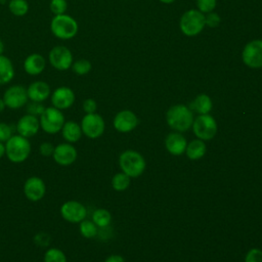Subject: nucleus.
I'll use <instances>...</instances> for the list:
<instances>
[{
  "label": "nucleus",
  "mask_w": 262,
  "mask_h": 262,
  "mask_svg": "<svg viewBox=\"0 0 262 262\" xmlns=\"http://www.w3.org/2000/svg\"><path fill=\"white\" fill-rule=\"evenodd\" d=\"M220 20H221L220 16L217 13H214V12H209V14L207 16H205L206 25L211 27V28H215V27L219 26Z\"/></svg>",
  "instance_id": "nucleus-38"
},
{
  "label": "nucleus",
  "mask_w": 262,
  "mask_h": 262,
  "mask_svg": "<svg viewBox=\"0 0 262 262\" xmlns=\"http://www.w3.org/2000/svg\"><path fill=\"white\" fill-rule=\"evenodd\" d=\"M46 192L44 181L38 176L29 177L24 184V193L31 202H38L43 199Z\"/></svg>",
  "instance_id": "nucleus-14"
},
{
  "label": "nucleus",
  "mask_w": 262,
  "mask_h": 262,
  "mask_svg": "<svg viewBox=\"0 0 262 262\" xmlns=\"http://www.w3.org/2000/svg\"><path fill=\"white\" fill-rule=\"evenodd\" d=\"M205 23V15L195 9L186 11L180 19V30L186 36H195L202 32Z\"/></svg>",
  "instance_id": "nucleus-6"
},
{
  "label": "nucleus",
  "mask_w": 262,
  "mask_h": 262,
  "mask_svg": "<svg viewBox=\"0 0 262 262\" xmlns=\"http://www.w3.org/2000/svg\"><path fill=\"white\" fill-rule=\"evenodd\" d=\"M12 136L11 127L3 122H0V141L6 142Z\"/></svg>",
  "instance_id": "nucleus-35"
},
{
  "label": "nucleus",
  "mask_w": 262,
  "mask_h": 262,
  "mask_svg": "<svg viewBox=\"0 0 262 262\" xmlns=\"http://www.w3.org/2000/svg\"><path fill=\"white\" fill-rule=\"evenodd\" d=\"M97 108L96 101L92 98H87L83 102V110L86 114H93Z\"/></svg>",
  "instance_id": "nucleus-39"
},
{
  "label": "nucleus",
  "mask_w": 262,
  "mask_h": 262,
  "mask_svg": "<svg viewBox=\"0 0 262 262\" xmlns=\"http://www.w3.org/2000/svg\"><path fill=\"white\" fill-rule=\"evenodd\" d=\"M245 262H262V251L257 248L251 249L246 255Z\"/></svg>",
  "instance_id": "nucleus-34"
},
{
  "label": "nucleus",
  "mask_w": 262,
  "mask_h": 262,
  "mask_svg": "<svg viewBox=\"0 0 262 262\" xmlns=\"http://www.w3.org/2000/svg\"><path fill=\"white\" fill-rule=\"evenodd\" d=\"M212 100L207 94H200L190 103L189 108L201 115H206L212 110Z\"/></svg>",
  "instance_id": "nucleus-23"
},
{
  "label": "nucleus",
  "mask_w": 262,
  "mask_h": 262,
  "mask_svg": "<svg viewBox=\"0 0 262 262\" xmlns=\"http://www.w3.org/2000/svg\"><path fill=\"white\" fill-rule=\"evenodd\" d=\"M201 12H211L216 7V0H196Z\"/></svg>",
  "instance_id": "nucleus-33"
},
{
  "label": "nucleus",
  "mask_w": 262,
  "mask_h": 262,
  "mask_svg": "<svg viewBox=\"0 0 262 262\" xmlns=\"http://www.w3.org/2000/svg\"><path fill=\"white\" fill-rule=\"evenodd\" d=\"M71 68L74 71V73L78 76H84L91 71L92 66L91 62L87 59H78L73 62Z\"/></svg>",
  "instance_id": "nucleus-30"
},
{
  "label": "nucleus",
  "mask_w": 262,
  "mask_h": 262,
  "mask_svg": "<svg viewBox=\"0 0 262 262\" xmlns=\"http://www.w3.org/2000/svg\"><path fill=\"white\" fill-rule=\"evenodd\" d=\"M3 52H4V43H3L2 40L0 39V55L3 54Z\"/></svg>",
  "instance_id": "nucleus-43"
},
{
  "label": "nucleus",
  "mask_w": 262,
  "mask_h": 262,
  "mask_svg": "<svg viewBox=\"0 0 262 262\" xmlns=\"http://www.w3.org/2000/svg\"><path fill=\"white\" fill-rule=\"evenodd\" d=\"M40 129V122L38 117L27 114L20 117L16 123V132L18 135L30 138L35 136Z\"/></svg>",
  "instance_id": "nucleus-16"
},
{
  "label": "nucleus",
  "mask_w": 262,
  "mask_h": 262,
  "mask_svg": "<svg viewBox=\"0 0 262 262\" xmlns=\"http://www.w3.org/2000/svg\"><path fill=\"white\" fill-rule=\"evenodd\" d=\"M14 77V68L11 60L1 54L0 55V85L8 84Z\"/></svg>",
  "instance_id": "nucleus-22"
},
{
  "label": "nucleus",
  "mask_w": 262,
  "mask_h": 262,
  "mask_svg": "<svg viewBox=\"0 0 262 262\" xmlns=\"http://www.w3.org/2000/svg\"><path fill=\"white\" fill-rule=\"evenodd\" d=\"M49 8L54 15L63 14L68 8V2L67 0H50Z\"/></svg>",
  "instance_id": "nucleus-31"
},
{
  "label": "nucleus",
  "mask_w": 262,
  "mask_h": 262,
  "mask_svg": "<svg viewBox=\"0 0 262 262\" xmlns=\"http://www.w3.org/2000/svg\"><path fill=\"white\" fill-rule=\"evenodd\" d=\"M46 67V60L39 53H31L24 60V70L30 76L41 74Z\"/></svg>",
  "instance_id": "nucleus-19"
},
{
  "label": "nucleus",
  "mask_w": 262,
  "mask_h": 262,
  "mask_svg": "<svg viewBox=\"0 0 262 262\" xmlns=\"http://www.w3.org/2000/svg\"><path fill=\"white\" fill-rule=\"evenodd\" d=\"M61 217L71 223H80L85 219L87 210L83 204L78 201H67L60 207Z\"/></svg>",
  "instance_id": "nucleus-12"
},
{
  "label": "nucleus",
  "mask_w": 262,
  "mask_h": 262,
  "mask_svg": "<svg viewBox=\"0 0 262 262\" xmlns=\"http://www.w3.org/2000/svg\"><path fill=\"white\" fill-rule=\"evenodd\" d=\"M75 102V93L68 86H60L51 93L52 106L63 111L70 108Z\"/></svg>",
  "instance_id": "nucleus-13"
},
{
  "label": "nucleus",
  "mask_w": 262,
  "mask_h": 262,
  "mask_svg": "<svg viewBox=\"0 0 262 262\" xmlns=\"http://www.w3.org/2000/svg\"><path fill=\"white\" fill-rule=\"evenodd\" d=\"M161 2H163V3H167V4H169V3H172V2H174L175 0H160Z\"/></svg>",
  "instance_id": "nucleus-44"
},
{
  "label": "nucleus",
  "mask_w": 262,
  "mask_h": 262,
  "mask_svg": "<svg viewBox=\"0 0 262 262\" xmlns=\"http://www.w3.org/2000/svg\"><path fill=\"white\" fill-rule=\"evenodd\" d=\"M119 164L121 169L129 177L140 176L145 169V161L143 157L135 150H125L120 155Z\"/></svg>",
  "instance_id": "nucleus-4"
},
{
  "label": "nucleus",
  "mask_w": 262,
  "mask_h": 262,
  "mask_svg": "<svg viewBox=\"0 0 262 262\" xmlns=\"http://www.w3.org/2000/svg\"><path fill=\"white\" fill-rule=\"evenodd\" d=\"M8 9L15 16H24L29 11V3L27 0H9Z\"/></svg>",
  "instance_id": "nucleus-26"
},
{
  "label": "nucleus",
  "mask_w": 262,
  "mask_h": 262,
  "mask_svg": "<svg viewBox=\"0 0 262 262\" xmlns=\"http://www.w3.org/2000/svg\"><path fill=\"white\" fill-rule=\"evenodd\" d=\"M35 244L39 247H47L50 243V236L45 232H39L34 237Z\"/></svg>",
  "instance_id": "nucleus-36"
},
{
  "label": "nucleus",
  "mask_w": 262,
  "mask_h": 262,
  "mask_svg": "<svg viewBox=\"0 0 262 262\" xmlns=\"http://www.w3.org/2000/svg\"><path fill=\"white\" fill-rule=\"evenodd\" d=\"M112 220L111 213L105 209H96L92 214V221L97 227H106Z\"/></svg>",
  "instance_id": "nucleus-25"
},
{
  "label": "nucleus",
  "mask_w": 262,
  "mask_h": 262,
  "mask_svg": "<svg viewBox=\"0 0 262 262\" xmlns=\"http://www.w3.org/2000/svg\"><path fill=\"white\" fill-rule=\"evenodd\" d=\"M54 147L53 144L51 142H48V141H45V142H42L39 146V151L40 154L43 156V157H50L52 156L53 151H54Z\"/></svg>",
  "instance_id": "nucleus-37"
},
{
  "label": "nucleus",
  "mask_w": 262,
  "mask_h": 262,
  "mask_svg": "<svg viewBox=\"0 0 262 262\" xmlns=\"http://www.w3.org/2000/svg\"><path fill=\"white\" fill-rule=\"evenodd\" d=\"M48 57L52 68L57 71H67L72 67L74 62L71 50L63 45L54 46L49 51Z\"/></svg>",
  "instance_id": "nucleus-8"
},
{
  "label": "nucleus",
  "mask_w": 262,
  "mask_h": 262,
  "mask_svg": "<svg viewBox=\"0 0 262 262\" xmlns=\"http://www.w3.org/2000/svg\"><path fill=\"white\" fill-rule=\"evenodd\" d=\"M28 97L31 101L43 102L51 94L50 86L44 81H35L27 88Z\"/></svg>",
  "instance_id": "nucleus-18"
},
{
  "label": "nucleus",
  "mask_w": 262,
  "mask_h": 262,
  "mask_svg": "<svg viewBox=\"0 0 262 262\" xmlns=\"http://www.w3.org/2000/svg\"><path fill=\"white\" fill-rule=\"evenodd\" d=\"M45 107L42 104V102H36V101H32L27 105V112L30 115H33L35 117H40L43 112H44Z\"/></svg>",
  "instance_id": "nucleus-32"
},
{
  "label": "nucleus",
  "mask_w": 262,
  "mask_h": 262,
  "mask_svg": "<svg viewBox=\"0 0 262 262\" xmlns=\"http://www.w3.org/2000/svg\"><path fill=\"white\" fill-rule=\"evenodd\" d=\"M192 129L199 139L209 140L217 133V123L212 116L208 114L201 115L193 121Z\"/></svg>",
  "instance_id": "nucleus-7"
},
{
  "label": "nucleus",
  "mask_w": 262,
  "mask_h": 262,
  "mask_svg": "<svg viewBox=\"0 0 262 262\" xmlns=\"http://www.w3.org/2000/svg\"><path fill=\"white\" fill-rule=\"evenodd\" d=\"M28 99L27 89L21 85H12L8 87L3 94V100L6 107L11 110L23 107L28 102Z\"/></svg>",
  "instance_id": "nucleus-10"
},
{
  "label": "nucleus",
  "mask_w": 262,
  "mask_h": 262,
  "mask_svg": "<svg viewBox=\"0 0 262 262\" xmlns=\"http://www.w3.org/2000/svg\"><path fill=\"white\" fill-rule=\"evenodd\" d=\"M206 149L207 147L204 141L201 139H195L189 142L188 145H186L185 152L190 160H199L204 157V155L206 154Z\"/></svg>",
  "instance_id": "nucleus-24"
},
{
  "label": "nucleus",
  "mask_w": 262,
  "mask_h": 262,
  "mask_svg": "<svg viewBox=\"0 0 262 262\" xmlns=\"http://www.w3.org/2000/svg\"><path fill=\"white\" fill-rule=\"evenodd\" d=\"M78 29L77 20L67 13L54 15L50 23V30L52 34L61 40L74 38L78 33Z\"/></svg>",
  "instance_id": "nucleus-3"
},
{
  "label": "nucleus",
  "mask_w": 262,
  "mask_h": 262,
  "mask_svg": "<svg viewBox=\"0 0 262 262\" xmlns=\"http://www.w3.org/2000/svg\"><path fill=\"white\" fill-rule=\"evenodd\" d=\"M138 124L136 115L131 111H121L114 118V127L119 132H129Z\"/></svg>",
  "instance_id": "nucleus-17"
},
{
  "label": "nucleus",
  "mask_w": 262,
  "mask_h": 262,
  "mask_svg": "<svg viewBox=\"0 0 262 262\" xmlns=\"http://www.w3.org/2000/svg\"><path fill=\"white\" fill-rule=\"evenodd\" d=\"M77 156L78 154L76 147L69 142L57 144L52 154L54 162L60 166L72 165L76 161Z\"/></svg>",
  "instance_id": "nucleus-15"
},
{
  "label": "nucleus",
  "mask_w": 262,
  "mask_h": 262,
  "mask_svg": "<svg viewBox=\"0 0 262 262\" xmlns=\"http://www.w3.org/2000/svg\"><path fill=\"white\" fill-rule=\"evenodd\" d=\"M60 131H61L62 138L69 143L77 142L81 138L83 133L81 129V125H79L74 121L64 122Z\"/></svg>",
  "instance_id": "nucleus-21"
},
{
  "label": "nucleus",
  "mask_w": 262,
  "mask_h": 262,
  "mask_svg": "<svg viewBox=\"0 0 262 262\" xmlns=\"http://www.w3.org/2000/svg\"><path fill=\"white\" fill-rule=\"evenodd\" d=\"M165 145L170 154L174 156H180L185 151L187 144L183 135L179 133H171L166 137Z\"/></svg>",
  "instance_id": "nucleus-20"
},
{
  "label": "nucleus",
  "mask_w": 262,
  "mask_h": 262,
  "mask_svg": "<svg viewBox=\"0 0 262 262\" xmlns=\"http://www.w3.org/2000/svg\"><path fill=\"white\" fill-rule=\"evenodd\" d=\"M130 184V177L123 173H117L113 178H112V186L115 190L118 191H123L125 190Z\"/></svg>",
  "instance_id": "nucleus-28"
},
{
  "label": "nucleus",
  "mask_w": 262,
  "mask_h": 262,
  "mask_svg": "<svg viewBox=\"0 0 262 262\" xmlns=\"http://www.w3.org/2000/svg\"><path fill=\"white\" fill-rule=\"evenodd\" d=\"M5 155V144L0 141V159Z\"/></svg>",
  "instance_id": "nucleus-41"
},
{
  "label": "nucleus",
  "mask_w": 262,
  "mask_h": 262,
  "mask_svg": "<svg viewBox=\"0 0 262 262\" xmlns=\"http://www.w3.org/2000/svg\"><path fill=\"white\" fill-rule=\"evenodd\" d=\"M31 154V143L28 138L20 135H12L5 142V155L14 164L24 163Z\"/></svg>",
  "instance_id": "nucleus-1"
},
{
  "label": "nucleus",
  "mask_w": 262,
  "mask_h": 262,
  "mask_svg": "<svg viewBox=\"0 0 262 262\" xmlns=\"http://www.w3.org/2000/svg\"><path fill=\"white\" fill-rule=\"evenodd\" d=\"M5 107H6V105H5L3 98H0V113H2L5 110Z\"/></svg>",
  "instance_id": "nucleus-42"
},
{
  "label": "nucleus",
  "mask_w": 262,
  "mask_h": 262,
  "mask_svg": "<svg viewBox=\"0 0 262 262\" xmlns=\"http://www.w3.org/2000/svg\"><path fill=\"white\" fill-rule=\"evenodd\" d=\"M104 121L102 117L96 113L86 114L81 122V129L88 138L95 139L100 137L104 132Z\"/></svg>",
  "instance_id": "nucleus-9"
},
{
  "label": "nucleus",
  "mask_w": 262,
  "mask_h": 262,
  "mask_svg": "<svg viewBox=\"0 0 262 262\" xmlns=\"http://www.w3.org/2000/svg\"><path fill=\"white\" fill-rule=\"evenodd\" d=\"M168 125L179 132L188 130L193 123V115L189 107L183 104H177L171 106L167 112Z\"/></svg>",
  "instance_id": "nucleus-2"
},
{
  "label": "nucleus",
  "mask_w": 262,
  "mask_h": 262,
  "mask_svg": "<svg viewBox=\"0 0 262 262\" xmlns=\"http://www.w3.org/2000/svg\"><path fill=\"white\" fill-rule=\"evenodd\" d=\"M79 229H80V233L86 238H92L96 236L98 233L97 226L95 225V223L93 221H89L85 219L80 222Z\"/></svg>",
  "instance_id": "nucleus-27"
},
{
  "label": "nucleus",
  "mask_w": 262,
  "mask_h": 262,
  "mask_svg": "<svg viewBox=\"0 0 262 262\" xmlns=\"http://www.w3.org/2000/svg\"><path fill=\"white\" fill-rule=\"evenodd\" d=\"M44 262H67V256L60 249L49 248L44 253Z\"/></svg>",
  "instance_id": "nucleus-29"
},
{
  "label": "nucleus",
  "mask_w": 262,
  "mask_h": 262,
  "mask_svg": "<svg viewBox=\"0 0 262 262\" xmlns=\"http://www.w3.org/2000/svg\"><path fill=\"white\" fill-rule=\"evenodd\" d=\"M245 64L250 68H262V40H253L249 42L242 53Z\"/></svg>",
  "instance_id": "nucleus-11"
},
{
  "label": "nucleus",
  "mask_w": 262,
  "mask_h": 262,
  "mask_svg": "<svg viewBox=\"0 0 262 262\" xmlns=\"http://www.w3.org/2000/svg\"><path fill=\"white\" fill-rule=\"evenodd\" d=\"M40 127L48 134H56L59 132L66 122L62 112L54 106L45 107L43 114L39 118Z\"/></svg>",
  "instance_id": "nucleus-5"
},
{
  "label": "nucleus",
  "mask_w": 262,
  "mask_h": 262,
  "mask_svg": "<svg viewBox=\"0 0 262 262\" xmlns=\"http://www.w3.org/2000/svg\"><path fill=\"white\" fill-rule=\"evenodd\" d=\"M104 262H125V260L120 255H111L105 259Z\"/></svg>",
  "instance_id": "nucleus-40"
}]
</instances>
